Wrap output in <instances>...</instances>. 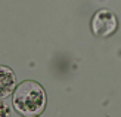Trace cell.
<instances>
[{
    "label": "cell",
    "instance_id": "1",
    "mask_svg": "<svg viewBox=\"0 0 121 117\" xmlns=\"http://www.w3.org/2000/svg\"><path fill=\"white\" fill-rule=\"evenodd\" d=\"M46 92L43 86L33 80H25L16 86L12 96L13 108L22 117H39L46 108Z\"/></svg>",
    "mask_w": 121,
    "mask_h": 117
},
{
    "label": "cell",
    "instance_id": "3",
    "mask_svg": "<svg viewBox=\"0 0 121 117\" xmlns=\"http://www.w3.org/2000/svg\"><path fill=\"white\" fill-rule=\"evenodd\" d=\"M2 98H8L12 92H15V86H16V77L15 73L10 68H8L6 65H2Z\"/></svg>",
    "mask_w": 121,
    "mask_h": 117
},
{
    "label": "cell",
    "instance_id": "4",
    "mask_svg": "<svg viewBox=\"0 0 121 117\" xmlns=\"http://www.w3.org/2000/svg\"><path fill=\"white\" fill-rule=\"evenodd\" d=\"M2 117H10L9 107H8V104H4V99L2 101Z\"/></svg>",
    "mask_w": 121,
    "mask_h": 117
},
{
    "label": "cell",
    "instance_id": "2",
    "mask_svg": "<svg viewBox=\"0 0 121 117\" xmlns=\"http://www.w3.org/2000/svg\"><path fill=\"white\" fill-rule=\"evenodd\" d=\"M90 28L95 37H109L118 30V18L109 9H99L92 16Z\"/></svg>",
    "mask_w": 121,
    "mask_h": 117
}]
</instances>
